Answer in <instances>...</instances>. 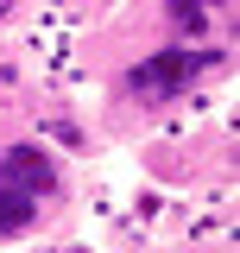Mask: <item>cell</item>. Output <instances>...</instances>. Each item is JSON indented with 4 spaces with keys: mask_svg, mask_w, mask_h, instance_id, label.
Returning <instances> with one entry per match:
<instances>
[{
    "mask_svg": "<svg viewBox=\"0 0 240 253\" xmlns=\"http://www.w3.org/2000/svg\"><path fill=\"white\" fill-rule=\"evenodd\" d=\"M202 63H215V51H158V57H146V63H133V70H126V89L164 101V95H177Z\"/></svg>",
    "mask_w": 240,
    "mask_h": 253,
    "instance_id": "obj_1",
    "label": "cell"
},
{
    "mask_svg": "<svg viewBox=\"0 0 240 253\" xmlns=\"http://www.w3.org/2000/svg\"><path fill=\"white\" fill-rule=\"evenodd\" d=\"M0 177L13 190H26V196H51L57 190V165L38 146H13V152H0Z\"/></svg>",
    "mask_w": 240,
    "mask_h": 253,
    "instance_id": "obj_2",
    "label": "cell"
},
{
    "mask_svg": "<svg viewBox=\"0 0 240 253\" xmlns=\"http://www.w3.org/2000/svg\"><path fill=\"white\" fill-rule=\"evenodd\" d=\"M32 215H38V196H26V190H13L6 177H0V234L32 228Z\"/></svg>",
    "mask_w": 240,
    "mask_h": 253,
    "instance_id": "obj_3",
    "label": "cell"
},
{
    "mask_svg": "<svg viewBox=\"0 0 240 253\" xmlns=\"http://www.w3.org/2000/svg\"><path fill=\"white\" fill-rule=\"evenodd\" d=\"M209 6H221V0H171V19H177V26H202Z\"/></svg>",
    "mask_w": 240,
    "mask_h": 253,
    "instance_id": "obj_4",
    "label": "cell"
},
{
    "mask_svg": "<svg viewBox=\"0 0 240 253\" xmlns=\"http://www.w3.org/2000/svg\"><path fill=\"white\" fill-rule=\"evenodd\" d=\"M0 13H6V0H0Z\"/></svg>",
    "mask_w": 240,
    "mask_h": 253,
    "instance_id": "obj_5",
    "label": "cell"
}]
</instances>
